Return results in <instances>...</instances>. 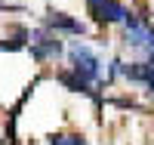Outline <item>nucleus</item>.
<instances>
[{
  "label": "nucleus",
  "mask_w": 154,
  "mask_h": 145,
  "mask_svg": "<svg viewBox=\"0 0 154 145\" xmlns=\"http://www.w3.org/2000/svg\"><path fill=\"white\" fill-rule=\"evenodd\" d=\"M68 62H71V71L80 77V80L86 84H99L102 77H105V68H102V56L93 49V46H86V43H71L68 46Z\"/></svg>",
  "instance_id": "f257e3e1"
},
{
  "label": "nucleus",
  "mask_w": 154,
  "mask_h": 145,
  "mask_svg": "<svg viewBox=\"0 0 154 145\" xmlns=\"http://www.w3.org/2000/svg\"><path fill=\"white\" fill-rule=\"evenodd\" d=\"M31 56L37 59V62H46V59H59L62 52H65V46H62V40H59V34H53L49 28H37V31H31Z\"/></svg>",
  "instance_id": "f03ea898"
},
{
  "label": "nucleus",
  "mask_w": 154,
  "mask_h": 145,
  "mask_svg": "<svg viewBox=\"0 0 154 145\" xmlns=\"http://www.w3.org/2000/svg\"><path fill=\"white\" fill-rule=\"evenodd\" d=\"M86 9L89 16L102 25H114V22H123L130 16V9H126L120 0H86Z\"/></svg>",
  "instance_id": "7ed1b4c3"
},
{
  "label": "nucleus",
  "mask_w": 154,
  "mask_h": 145,
  "mask_svg": "<svg viewBox=\"0 0 154 145\" xmlns=\"http://www.w3.org/2000/svg\"><path fill=\"white\" fill-rule=\"evenodd\" d=\"M43 22H46V28L53 34H77V37L86 34V25L77 22V19H71L68 12H46Z\"/></svg>",
  "instance_id": "20e7f679"
},
{
  "label": "nucleus",
  "mask_w": 154,
  "mask_h": 145,
  "mask_svg": "<svg viewBox=\"0 0 154 145\" xmlns=\"http://www.w3.org/2000/svg\"><path fill=\"white\" fill-rule=\"evenodd\" d=\"M120 74L126 77V80H133V84H151V77H154V65L151 62H120Z\"/></svg>",
  "instance_id": "39448f33"
},
{
  "label": "nucleus",
  "mask_w": 154,
  "mask_h": 145,
  "mask_svg": "<svg viewBox=\"0 0 154 145\" xmlns=\"http://www.w3.org/2000/svg\"><path fill=\"white\" fill-rule=\"evenodd\" d=\"M59 80L65 84L68 90H74V93H93V90H89V84H86V80H80L74 71H59Z\"/></svg>",
  "instance_id": "423d86ee"
},
{
  "label": "nucleus",
  "mask_w": 154,
  "mask_h": 145,
  "mask_svg": "<svg viewBox=\"0 0 154 145\" xmlns=\"http://www.w3.org/2000/svg\"><path fill=\"white\" fill-rule=\"evenodd\" d=\"M49 145H89V142L83 136H77V133H56L49 139Z\"/></svg>",
  "instance_id": "0eeeda50"
},
{
  "label": "nucleus",
  "mask_w": 154,
  "mask_h": 145,
  "mask_svg": "<svg viewBox=\"0 0 154 145\" xmlns=\"http://www.w3.org/2000/svg\"><path fill=\"white\" fill-rule=\"evenodd\" d=\"M148 90H151V96H154V77H151V84H148Z\"/></svg>",
  "instance_id": "6e6552de"
},
{
  "label": "nucleus",
  "mask_w": 154,
  "mask_h": 145,
  "mask_svg": "<svg viewBox=\"0 0 154 145\" xmlns=\"http://www.w3.org/2000/svg\"><path fill=\"white\" fill-rule=\"evenodd\" d=\"M151 62H154V52H151Z\"/></svg>",
  "instance_id": "1a4fd4ad"
},
{
  "label": "nucleus",
  "mask_w": 154,
  "mask_h": 145,
  "mask_svg": "<svg viewBox=\"0 0 154 145\" xmlns=\"http://www.w3.org/2000/svg\"><path fill=\"white\" fill-rule=\"evenodd\" d=\"M0 6H3V0H0Z\"/></svg>",
  "instance_id": "9d476101"
}]
</instances>
